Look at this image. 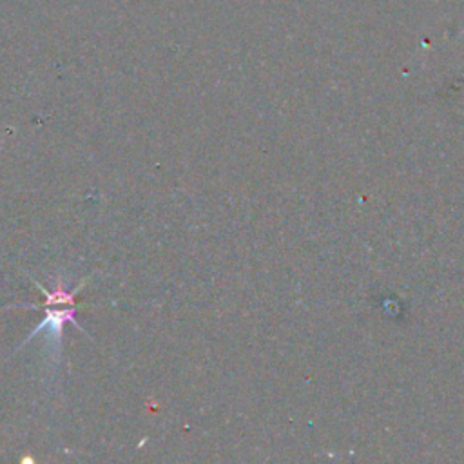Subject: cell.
Returning a JSON list of instances; mask_svg holds the SVG:
<instances>
[{
    "label": "cell",
    "instance_id": "6da1fadb",
    "mask_svg": "<svg viewBox=\"0 0 464 464\" xmlns=\"http://www.w3.org/2000/svg\"><path fill=\"white\" fill-rule=\"evenodd\" d=\"M78 310H80V306H74V304L65 306V308H60V310H54L51 304H45V319L29 334V337H27L22 344H25L31 337H34V335L40 334L42 330H47V343H51V346L58 352V350H60V344H62V330H63V324H65V323H72L76 328L83 330V328L76 323V319H74V315H76Z\"/></svg>",
    "mask_w": 464,
    "mask_h": 464
}]
</instances>
